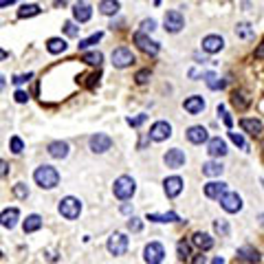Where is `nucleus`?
Returning <instances> with one entry per match:
<instances>
[{"mask_svg": "<svg viewBox=\"0 0 264 264\" xmlns=\"http://www.w3.org/2000/svg\"><path fill=\"white\" fill-rule=\"evenodd\" d=\"M46 51L53 55L58 53H64L66 51V40H62V37H51L49 42H46Z\"/></svg>", "mask_w": 264, "mask_h": 264, "instance_id": "nucleus-25", "label": "nucleus"}, {"mask_svg": "<svg viewBox=\"0 0 264 264\" xmlns=\"http://www.w3.org/2000/svg\"><path fill=\"white\" fill-rule=\"evenodd\" d=\"M207 260H205V256H202V253H200V256H196L194 258V264H205Z\"/></svg>", "mask_w": 264, "mask_h": 264, "instance_id": "nucleus-51", "label": "nucleus"}, {"mask_svg": "<svg viewBox=\"0 0 264 264\" xmlns=\"http://www.w3.org/2000/svg\"><path fill=\"white\" fill-rule=\"evenodd\" d=\"M62 29H64V33H66V35H68V37H75V35H79V27L75 25L73 20H66Z\"/></svg>", "mask_w": 264, "mask_h": 264, "instance_id": "nucleus-37", "label": "nucleus"}, {"mask_svg": "<svg viewBox=\"0 0 264 264\" xmlns=\"http://www.w3.org/2000/svg\"><path fill=\"white\" fill-rule=\"evenodd\" d=\"M4 86H7V82H4V77H2V75H0V91H2Z\"/></svg>", "mask_w": 264, "mask_h": 264, "instance_id": "nucleus-54", "label": "nucleus"}, {"mask_svg": "<svg viewBox=\"0 0 264 264\" xmlns=\"http://www.w3.org/2000/svg\"><path fill=\"white\" fill-rule=\"evenodd\" d=\"M7 172H9V165L2 161V159H0V178L2 176H7Z\"/></svg>", "mask_w": 264, "mask_h": 264, "instance_id": "nucleus-49", "label": "nucleus"}, {"mask_svg": "<svg viewBox=\"0 0 264 264\" xmlns=\"http://www.w3.org/2000/svg\"><path fill=\"white\" fill-rule=\"evenodd\" d=\"M220 205H223L225 211H229V214H235V211L242 209V198L235 194V192H227V194L220 198Z\"/></svg>", "mask_w": 264, "mask_h": 264, "instance_id": "nucleus-11", "label": "nucleus"}, {"mask_svg": "<svg viewBox=\"0 0 264 264\" xmlns=\"http://www.w3.org/2000/svg\"><path fill=\"white\" fill-rule=\"evenodd\" d=\"M42 227V218L37 214H31V216H27V220H25V225H22V229H25V233H33V231H37Z\"/></svg>", "mask_w": 264, "mask_h": 264, "instance_id": "nucleus-26", "label": "nucleus"}, {"mask_svg": "<svg viewBox=\"0 0 264 264\" xmlns=\"http://www.w3.org/2000/svg\"><path fill=\"white\" fill-rule=\"evenodd\" d=\"M13 194L18 198H27L29 196V187H27L25 183H16V185H13Z\"/></svg>", "mask_w": 264, "mask_h": 264, "instance_id": "nucleus-39", "label": "nucleus"}, {"mask_svg": "<svg viewBox=\"0 0 264 264\" xmlns=\"http://www.w3.org/2000/svg\"><path fill=\"white\" fill-rule=\"evenodd\" d=\"M82 60L86 64H91V66H99V64H101V60H103V55L99 53V51H93V53H84Z\"/></svg>", "mask_w": 264, "mask_h": 264, "instance_id": "nucleus-35", "label": "nucleus"}, {"mask_svg": "<svg viewBox=\"0 0 264 264\" xmlns=\"http://www.w3.org/2000/svg\"><path fill=\"white\" fill-rule=\"evenodd\" d=\"M176 251H178V260H187V258H190V244H187L185 240H181V242L176 244Z\"/></svg>", "mask_w": 264, "mask_h": 264, "instance_id": "nucleus-36", "label": "nucleus"}, {"mask_svg": "<svg viewBox=\"0 0 264 264\" xmlns=\"http://www.w3.org/2000/svg\"><path fill=\"white\" fill-rule=\"evenodd\" d=\"M256 58H258V60H262V58H264V42L256 49Z\"/></svg>", "mask_w": 264, "mask_h": 264, "instance_id": "nucleus-50", "label": "nucleus"}, {"mask_svg": "<svg viewBox=\"0 0 264 264\" xmlns=\"http://www.w3.org/2000/svg\"><path fill=\"white\" fill-rule=\"evenodd\" d=\"M145 119H148V117H145V115H139V117H134V119H132V117H130V119H128V124H130V126H134V128H136V126H141Z\"/></svg>", "mask_w": 264, "mask_h": 264, "instance_id": "nucleus-47", "label": "nucleus"}, {"mask_svg": "<svg viewBox=\"0 0 264 264\" xmlns=\"http://www.w3.org/2000/svg\"><path fill=\"white\" fill-rule=\"evenodd\" d=\"M227 194V183H218V181H211L205 185V196L207 198H223Z\"/></svg>", "mask_w": 264, "mask_h": 264, "instance_id": "nucleus-16", "label": "nucleus"}, {"mask_svg": "<svg viewBox=\"0 0 264 264\" xmlns=\"http://www.w3.org/2000/svg\"><path fill=\"white\" fill-rule=\"evenodd\" d=\"M49 154L53 159H66L68 157V143L66 141H53L49 145Z\"/></svg>", "mask_w": 264, "mask_h": 264, "instance_id": "nucleus-22", "label": "nucleus"}, {"mask_svg": "<svg viewBox=\"0 0 264 264\" xmlns=\"http://www.w3.org/2000/svg\"><path fill=\"white\" fill-rule=\"evenodd\" d=\"M148 220H152V223H176L181 218L174 211H167V214H148Z\"/></svg>", "mask_w": 264, "mask_h": 264, "instance_id": "nucleus-29", "label": "nucleus"}, {"mask_svg": "<svg viewBox=\"0 0 264 264\" xmlns=\"http://www.w3.org/2000/svg\"><path fill=\"white\" fill-rule=\"evenodd\" d=\"M16 0H0V7H9V4H13Z\"/></svg>", "mask_w": 264, "mask_h": 264, "instance_id": "nucleus-52", "label": "nucleus"}, {"mask_svg": "<svg viewBox=\"0 0 264 264\" xmlns=\"http://www.w3.org/2000/svg\"><path fill=\"white\" fill-rule=\"evenodd\" d=\"M163 187H165V194L167 198H176L178 194L183 192V178L181 176H169L163 181Z\"/></svg>", "mask_w": 264, "mask_h": 264, "instance_id": "nucleus-13", "label": "nucleus"}, {"mask_svg": "<svg viewBox=\"0 0 264 264\" xmlns=\"http://www.w3.org/2000/svg\"><path fill=\"white\" fill-rule=\"evenodd\" d=\"M9 148H11L13 154H20L22 150H25V143H22L20 136H11V141H9Z\"/></svg>", "mask_w": 264, "mask_h": 264, "instance_id": "nucleus-38", "label": "nucleus"}, {"mask_svg": "<svg viewBox=\"0 0 264 264\" xmlns=\"http://www.w3.org/2000/svg\"><path fill=\"white\" fill-rule=\"evenodd\" d=\"M154 29H157V22H154L152 20V18H150V20H143V22H141V31H154Z\"/></svg>", "mask_w": 264, "mask_h": 264, "instance_id": "nucleus-45", "label": "nucleus"}, {"mask_svg": "<svg viewBox=\"0 0 264 264\" xmlns=\"http://www.w3.org/2000/svg\"><path fill=\"white\" fill-rule=\"evenodd\" d=\"M18 218H20V211L16 209V207H11V209H4L2 214H0V225L7 229H13L18 225Z\"/></svg>", "mask_w": 264, "mask_h": 264, "instance_id": "nucleus-18", "label": "nucleus"}, {"mask_svg": "<svg viewBox=\"0 0 264 264\" xmlns=\"http://www.w3.org/2000/svg\"><path fill=\"white\" fill-rule=\"evenodd\" d=\"M73 16H75V20H77V22H88V20H91V16H93L91 4L77 2V4L73 7Z\"/></svg>", "mask_w": 264, "mask_h": 264, "instance_id": "nucleus-21", "label": "nucleus"}, {"mask_svg": "<svg viewBox=\"0 0 264 264\" xmlns=\"http://www.w3.org/2000/svg\"><path fill=\"white\" fill-rule=\"evenodd\" d=\"M154 2H157V4H159V2H161V0H154Z\"/></svg>", "mask_w": 264, "mask_h": 264, "instance_id": "nucleus-56", "label": "nucleus"}, {"mask_svg": "<svg viewBox=\"0 0 264 264\" xmlns=\"http://www.w3.org/2000/svg\"><path fill=\"white\" fill-rule=\"evenodd\" d=\"M187 139L198 145V143L209 141V134H207V128H202V126H192V128L187 130Z\"/></svg>", "mask_w": 264, "mask_h": 264, "instance_id": "nucleus-20", "label": "nucleus"}, {"mask_svg": "<svg viewBox=\"0 0 264 264\" xmlns=\"http://www.w3.org/2000/svg\"><path fill=\"white\" fill-rule=\"evenodd\" d=\"M99 11H101L103 16H115V13L119 11V0H101V2H99Z\"/></svg>", "mask_w": 264, "mask_h": 264, "instance_id": "nucleus-27", "label": "nucleus"}, {"mask_svg": "<svg viewBox=\"0 0 264 264\" xmlns=\"http://www.w3.org/2000/svg\"><path fill=\"white\" fill-rule=\"evenodd\" d=\"M108 251H110L112 256H124V253L128 251V238H126L124 233H112L110 238H108Z\"/></svg>", "mask_w": 264, "mask_h": 264, "instance_id": "nucleus-6", "label": "nucleus"}, {"mask_svg": "<svg viewBox=\"0 0 264 264\" xmlns=\"http://www.w3.org/2000/svg\"><path fill=\"white\" fill-rule=\"evenodd\" d=\"M169 136H172V126H169L167 121H157V124L150 128V139L157 141V143L169 139Z\"/></svg>", "mask_w": 264, "mask_h": 264, "instance_id": "nucleus-9", "label": "nucleus"}, {"mask_svg": "<svg viewBox=\"0 0 264 264\" xmlns=\"http://www.w3.org/2000/svg\"><path fill=\"white\" fill-rule=\"evenodd\" d=\"M207 152H209V157H225L227 154V143L220 136H214V139L207 141Z\"/></svg>", "mask_w": 264, "mask_h": 264, "instance_id": "nucleus-15", "label": "nucleus"}, {"mask_svg": "<svg viewBox=\"0 0 264 264\" xmlns=\"http://www.w3.org/2000/svg\"><path fill=\"white\" fill-rule=\"evenodd\" d=\"M91 150L95 154H103V152H108L110 150V145H112V139L108 134H101V132H97V134H93L91 136Z\"/></svg>", "mask_w": 264, "mask_h": 264, "instance_id": "nucleus-8", "label": "nucleus"}, {"mask_svg": "<svg viewBox=\"0 0 264 264\" xmlns=\"http://www.w3.org/2000/svg\"><path fill=\"white\" fill-rule=\"evenodd\" d=\"M33 77V73H27V75H16V77L11 79L13 84H16V86H20V84H25V82H29V79Z\"/></svg>", "mask_w": 264, "mask_h": 264, "instance_id": "nucleus-44", "label": "nucleus"}, {"mask_svg": "<svg viewBox=\"0 0 264 264\" xmlns=\"http://www.w3.org/2000/svg\"><path fill=\"white\" fill-rule=\"evenodd\" d=\"M13 97H16V101H18V103H25L27 99H29V95H27L25 91H16V95H13Z\"/></svg>", "mask_w": 264, "mask_h": 264, "instance_id": "nucleus-48", "label": "nucleus"}, {"mask_svg": "<svg viewBox=\"0 0 264 264\" xmlns=\"http://www.w3.org/2000/svg\"><path fill=\"white\" fill-rule=\"evenodd\" d=\"M7 58H9V53L4 49H0V62H2V60H7Z\"/></svg>", "mask_w": 264, "mask_h": 264, "instance_id": "nucleus-53", "label": "nucleus"}, {"mask_svg": "<svg viewBox=\"0 0 264 264\" xmlns=\"http://www.w3.org/2000/svg\"><path fill=\"white\" fill-rule=\"evenodd\" d=\"M134 192H136V183H134V178H130V176H119L115 181V185H112V194L119 198V200H128V198H132Z\"/></svg>", "mask_w": 264, "mask_h": 264, "instance_id": "nucleus-2", "label": "nucleus"}, {"mask_svg": "<svg viewBox=\"0 0 264 264\" xmlns=\"http://www.w3.org/2000/svg\"><path fill=\"white\" fill-rule=\"evenodd\" d=\"M128 229L132 231V233H139V231L143 229V223H141L139 218H134V216H132V218L128 220Z\"/></svg>", "mask_w": 264, "mask_h": 264, "instance_id": "nucleus-40", "label": "nucleus"}, {"mask_svg": "<svg viewBox=\"0 0 264 264\" xmlns=\"http://www.w3.org/2000/svg\"><path fill=\"white\" fill-rule=\"evenodd\" d=\"M229 139L233 141L238 148H242V150H247V143H244V139H242V134H238V132H229Z\"/></svg>", "mask_w": 264, "mask_h": 264, "instance_id": "nucleus-41", "label": "nucleus"}, {"mask_svg": "<svg viewBox=\"0 0 264 264\" xmlns=\"http://www.w3.org/2000/svg\"><path fill=\"white\" fill-rule=\"evenodd\" d=\"M240 126H242L244 132H249V134L258 136L262 132V121L260 119H240Z\"/></svg>", "mask_w": 264, "mask_h": 264, "instance_id": "nucleus-23", "label": "nucleus"}, {"mask_svg": "<svg viewBox=\"0 0 264 264\" xmlns=\"http://www.w3.org/2000/svg\"><path fill=\"white\" fill-rule=\"evenodd\" d=\"M132 62H134V53H132L130 49L119 46V49L112 51V64H115L117 68H126V66H130Z\"/></svg>", "mask_w": 264, "mask_h": 264, "instance_id": "nucleus-7", "label": "nucleus"}, {"mask_svg": "<svg viewBox=\"0 0 264 264\" xmlns=\"http://www.w3.org/2000/svg\"><path fill=\"white\" fill-rule=\"evenodd\" d=\"M231 103H233L238 110H244V108L249 106V97H247V93L244 91H235L233 95H231Z\"/></svg>", "mask_w": 264, "mask_h": 264, "instance_id": "nucleus-30", "label": "nucleus"}, {"mask_svg": "<svg viewBox=\"0 0 264 264\" xmlns=\"http://www.w3.org/2000/svg\"><path fill=\"white\" fill-rule=\"evenodd\" d=\"M192 242H194L200 251H209V249L214 247V238H211L209 233H202V231H196V233L192 235Z\"/></svg>", "mask_w": 264, "mask_h": 264, "instance_id": "nucleus-19", "label": "nucleus"}, {"mask_svg": "<svg viewBox=\"0 0 264 264\" xmlns=\"http://www.w3.org/2000/svg\"><path fill=\"white\" fill-rule=\"evenodd\" d=\"M40 13V7L37 4H22L20 9H18V18H33Z\"/></svg>", "mask_w": 264, "mask_h": 264, "instance_id": "nucleus-31", "label": "nucleus"}, {"mask_svg": "<svg viewBox=\"0 0 264 264\" xmlns=\"http://www.w3.org/2000/svg\"><path fill=\"white\" fill-rule=\"evenodd\" d=\"M134 79H136V84H145L150 79V70H139Z\"/></svg>", "mask_w": 264, "mask_h": 264, "instance_id": "nucleus-46", "label": "nucleus"}, {"mask_svg": "<svg viewBox=\"0 0 264 264\" xmlns=\"http://www.w3.org/2000/svg\"><path fill=\"white\" fill-rule=\"evenodd\" d=\"M58 209L66 220H75V218H79V214H82V202H79L75 196H66V198L60 200Z\"/></svg>", "mask_w": 264, "mask_h": 264, "instance_id": "nucleus-3", "label": "nucleus"}, {"mask_svg": "<svg viewBox=\"0 0 264 264\" xmlns=\"http://www.w3.org/2000/svg\"><path fill=\"white\" fill-rule=\"evenodd\" d=\"M211 264H225V260H223V258H216V260L211 262Z\"/></svg>", "mask_w": 264, "mask_h": 264, "instance_id": "nucleus-55", "label": "nucleus"}, {"mask_svg": "<svg viewBox=\"0 0 264 264\" xmlns=\"http://www.w3.org/2000/svg\"><path fill=\"white\" fill-rule=\"evenodd\" d=\"M235 35L242 37V40H249V37H253V29H251V25H247V22H240V25L235 27Z\"/></svg>", "mask_w": 264, "mask_h": 264, "instance_id": "nucleus-33", "label": "nucleus"}, {"mask_svg": "<svg viewBox=\"0 0 264 264\" xmlns=\"http://www.w3.org/2000/svg\"><path fill=\"white\" fill-rule=\"evenodd\" d=\"M165 258V249L161 242H150L148 247L143 249V260L145 264H161Z\"/></svg>", "mask_w": 264, "mask_h": 264, "instance_id": "nucleus-4", "label": "nucleus"}, {"mask_svg": "<svg viewBox=\"0 0 264 264\" xmlns=\"http://www.w3.org/2000/svg\"><path fill=\"white\" fill-rule=\"evenodd\" d=\"M214 229L218 231V233H223V235L229 233V225L225 223V220H216V223H214Z\"/></svg>", "mask_w": 264, "mask_h": 264, "instance_id": "nucleus-43", "label": "nucleus"}, {"mask_svg": "<svg viewBox=\"0 0 264 264\" xmlns=\"http://www.w3.org/2000/svg\"><path fill=\"white\" fill-rule=\"evenodd\" d=\"M163 161H165L167 167L178 169V167H183V165H185V152H183V150H178V148H172V150H167V152H165Z\"/></svg>", "mask_w": 264, "mask_h": 264, "instance_id": "nucleus-10", "label": "nucleus"}, {"mask_svg": "<svg viewBox=\"0 0 264 264\" xmlns=\"http://www.w3.org/2000/svg\"><path fill=\"white\" fill-rule=\"evenodd\" d=\"M134 44L139 46L143 53H148V55H157L159 49H161V46H159V42L150 40V37L145 35L143 31H136V33H134Z\"/></svg>", "mask_w": 264, "mask_h": 264, "instance_id": "nucleus-5", "label": "nucleus"}, {"mask_svg": "<svg viewBox=\"0 0 264 264\" xmlns=\"http://www.w3.org/2000/svg\"><path fill=\"white\" fill-rule=\"evenodd\" d=\"M101 35H103V33H99V31H97V33H93L91 37H86V40H82V42H79V44H77V49H79V51H86L88 46L97 44V42L101 40Z\"/></svg>", "mask_w": 264, "mask_h": 264, "instance_id": "nucleus-34", "label": "nucleus"}, {"mask_svg": "<svg viewBox=\"0 0 264 264\" xmlns=\"http://www.w3.org/2000/svg\"><path fill=\"white\" fill-rule=\"evenodd\" d=\"M238 258H242L244 262H260V253H258V249H253V247H240Z\"/></svg>", "mask_w": 264, "mask_h": 264, "instance_id": "nucleus-24", "label": "nucleus"}, {"mask_svg": "<svg viewBox=\"0 0 264 264\" xmlns=\"http://www.w3.org/2000/svg\"><path fill=\"white\" fill-rule=\"evenodd\" d=\"M163 22H165V29H167L169 33H178L183 29V25H185L181 11H167L165 18H163Z\"/></svg>", "mask_w": 264, "mask_h": 264, "instance_id": "nucleus-12", "label": "nucleus"}, {"mask_svg": "<svg viewBox=\"0 0 264 264\" xmlns=\"http://www.w3.org/2000/svg\"><path fill=\"white\" fill-rule=\"evenodd\" d=\"M33 181H35L42 190H53L60 183V174H58V169L51 167V165H40V167L33 172Z\"/></svg>", "mask_w": 264, "mask_h": 264, "instance_id": "nucleus-1", "label": "nucleus"}, {"mask_svg": "<svg viewBox=\"0 0 264 264\" xmlns=\"http://www.w3.org/2000/svg\"><path fill=\"white\" fill-rule=\"evenodd\" d=\"M223 46H225V40L220 35L202 37V51H205V53H218V51H223Z\"/></svg>", "mask_w": 264, "mask_h": 264, "instance_id": "nucleus-14", "label": "nucleus"}, {"mask_svg": "<svg viewBox=\"0 0 264 264\" xmlns=\"http://www.w3.org/2000/svg\"><path fill=\"white\" fill-rule=\"evenodd\" d=\"M205 84L211 88V91H220V88L225 86L223 79H218V75H214V73H205Z\"/></svg>", "mask_w": 264, "mask_h": 264, "instance_id": "nucleus-32", "label": "nucleus"}, {"mask_svg": "<svg viewBox=\"0 0 264 264\" xmlns=\"http://www.w3.org/2000/svg\"><path fill=\"white\" fill-rule=\"evenodd\" d=\"M183 108H185V110L190 112V115H200V112L205 110V99L198 97V95L187 97L185 101H183Z\"/></svg>", "mask_w": 264, "mask_h": 264, "instance_id": "nucleus-17", "label": "nucleus"}, {"mask_svg": "<svg viewBox=\"0 0 264 264\" xmlns=\"http://www.w3.org/2000/svg\"><path fill=\"white\" fill-rule=\"evenodd\" d=\"M223 169H225L223 163H218V161H207L202 165V174H205V176H220Z\"/></svg>", "mask_w": 264, "mask_h": 264, "instance_id": "nucleus-28", "label": "nucleus"}, {"mask_svg": "<svg viewBox=\"0 0 264 264\" xmlns=\"http://www.w3.org/2000/svg\"><path fill=\"white\" fill-rule=\"evenodd\" d=\"M0 256H2V253H0Z\"/></svg>", "mask_w": 264, "mask_h": 264, "instance_id": "nucleus-57", "label": "nucleus"}, {"mask_svg": "<svg viewBox=\"0 0 264 264\" xmlns=\"http://www.w3.org/2000/svg\"><path fill=\"white\" fill-rule=\"evenodd\" d=\"M218 115H223V121H225V126H227V128H231V124H233V121H231V115L227 112V108H225L223 103H220V106H218Z\"/></svg>", "mask_w": 264, "mask_h": 264, "instance_id": "nucleus-42", "label": "nucleus"}]
</instances>
